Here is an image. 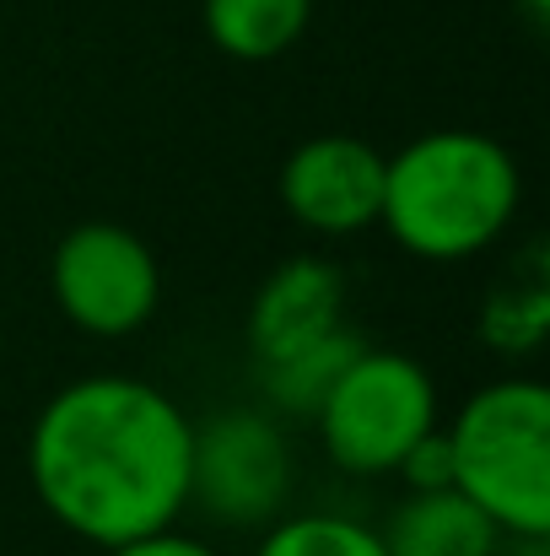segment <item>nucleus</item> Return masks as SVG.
Here are the masks:
<instances>
[{"instance_id":"f257e3e1","label":"nucleus","mask_w":550,"mask_h":556,"mask_svg":"<svg viewBox=\"0 0 550 556\" xmlns=\"http://www.w3.org/2000/svg\"><path fill=\"white\" fill-rule=\"evenodd\" d=\"M194 421L136 372H92L43 400L27 432V481L43 514L87 546H125L189 508Z\"/></svg>"},{"instance_id":"f03ea898","label":"nucleus","mask_w":550,"mask_h":556,"mask_svg":"<svg viewBox=\"0 0 550 556\" xmlns=\"http://www.w3.org/2000/svg\"><path fill=\"white\" fill-rule=\"evenodd\" d=\"M524 205L513 152L486 130H426L383 157V232L426 265L486 254Z\"/></svg>"},{"instance_id":"7ed1b4c3","label":"nucleus","mask_w":550,"mask_h":556,"mask_svg":"<svg viewBox=\"0 0 550 556\" xmlns=\"http://www.w3.org/2000/svg\"><path fill=\"white\" fill-rule=\"evenodd\" d=\"M453 486L508 535L550 541V389L535 378H497L443 421Z\"/></svg>"},{"instance_id":"20e7f679","label":"nucleus","mask_w":550,"mask_h":556,"mask_svg":"<svg viewBox=\"0 0 550 556\" xmlns=\"http://www.w3.org/2000/svg\"><path fill=\"white\" fill-rule=\"evenodd\" d=\"M324 454L346 476H394L399 459L443 427V400L432 372L405 352L367 346L341 368L314 410Z\"/></svg>"},{"instance_id":"39448f33","label":"nucleus","mask_w":550,"mask_h":556,"mask_svg":"<svg viewBox=\"0 0 550 556\" xmlns=\"http://www.w3.org/2000/svg\"><path fill=\"white\" fill-rule=\"evenodd\" d=\"M49 298L81 336L125 341L152 325L163 265L141 232L119 222H76L49 254Z\"/></svg>"},{"instance_id":"423d86ee","label":"nucleus","mask_w":550,"mask_h":556,"mask_svg":"<svg viewBox=\"0 0 550 556\" xmlns=\"http://www.w3.org/2000/svg\"><path fill=\"white\" fill-rule=\"evenodd\" d=\"M297 465L286 427L276 410L227 405L205 421H194L189 443V503H200L216 525L259 530L286 514Z\"/></svg>"},{"instance_id":"0eeeda50","label":"nucleus","mask_w":550,"mask_h":556,"mask_svg":"<svg viewBox=\"0 0 550 556\" xmlns=\"http://www.w3.org/2000/svg\"><path fill=\"white\" fill-rule=\"evenodd\" d=\"M276 189L297 227L319 238H351L378 227L383 152L362 136H314L286 152Z\"/></svg>"},{"instance_id":"6e6552de","label":"nucleus","mask_w":550,"mask_h":556,"mask_svg":"<svg viewBox=\"0 0 550 556\" xmlns=\"http://www.w3.org/2000/svg\"><path fill=\"white\" fill-rule=\"evenodd\" d=\"M346 325V276L335 260H319V254H297V260H281L254 303H248V352L254 363H281L324 336H335Z\"/></svg>"},{"instance_id":"1a4fd4ad","label":"nucleus","mask_w":550,"mask_h":556,"mask_svg":"<svg viewBox=\"0 0 550 556\" xmlns=\"http://www.w3.org/2000/svg\"><path fill=\"white\" fill-rule=\"evenodd\" d=\"M378 535L388 556H491L508 541L459 486L405 492V503H394Z\"/></svg>"},{"instance_id":"9d476101","label":"nucleus","mask_w":550,"mask_h":556,"mask_svg":"<svg viewBox=\"0 0 550 556\" xmlns=\"http://www.w3.org/2000/svg\"><path fill=\"white\" fill-rule=\"evenodd\" d=\"M205 38L243 65L281 60L314 22V0H200Z\"/></svg>"},{"instance_id":"9b49d317","label":"nucleus","mask_w":550,"mask_h":556,"mask_svg":"<svg viewBox=\"0 0 550 556\" xmlns=\"http://www.w3.org/2000/svg\"><path fill=\"white\" fill-rule=\"evenodd\" d=\"M357 352H362V336H357L351 325H341L335 336H324V341H314V346H303V352H292V357H281V363H265L259 378H265L270 410H276V416H314L319 400L330 394V383L341 378V368H346Z\"/></svg>"},{"instance_id":"f8f14e48","label":"nucleus","mask_w":550,"mask_h":556,"mask_svg":"<svg viewBox=\"0 0 550 556\" xmlns=\"http://www.w3.org/2000/svg\"><path fill=\"white\" fill-rule=\"evenodd\" d=\"M254 556H388L383 535L351 514H281Z\"/></svg>"},{"instance_id":"ddd939ff","label":"nucleus","mask_w":550,"mask_h":556,"mask_svg":"<svg viewBox=\"0 0 550 556\" xmlns=\"http://www.w3.org/2000/svg\"><path fill=\"white\" fill-rule=\"evenodd\" d=\"M550 330V281L529 276V281H508L502 292H491L486 314H481V336L491 352L502 357H524L546 341Z\"/></svg>"},{"instance_id":"4468645a","label":"nucleus","mask_w":550,"mask_h":556,"mask_svg":"<svg viewBox=\"0 0 550 556\" xmlns=\"http://www.w3.org/2000/svg\"><path fill=\"white\" fill-rule=\"evenodd\" d=\"M410 492H443V486H453V454H448V438H443V427H432L405 459H399V470H394Z\"/></svg>"},{"instance_id":"2eb2a0df","label":"nucleus","mask_w":550,"mask_h":556,"mask_svg":"<svg viewBox=\"0 0 550 556\" xmlns=\"http://www.w3.org/2000/svg\"><path fill=\"white\" fill-rule=\"evenodd\" d=\"M108 556H216L205 541H194V535H183V530H152V535H136V541H125V546H114Z\"/></svg>"},{"instance_id":"dca6fc26","label":"nucleus","mask_w":550,"mask_h":556,"mask_svg":"<svg viewBox=\"0 0 550 556\" xmlns=\"http://www.w3.org/2000/svg\"><path fill=\"white\" fill-rule=\"evenodd\" d=\"M513 5H519L535 27H546V22H550V0H513Z\"/></svg>"},{"instance_id":"f3484780","label":"nucleus","mask_w":550,"mask_h":556,"mask_svg":"<svg viewBox=\"0 0 550 556\" xmlns=\"http://www.w3.org/2000/svg\"><path fill=\"white\" fill-rule=\"evenodd\" d=\"M491 556H546V541H513V552H502V546H497Z\"/></svg>"}]
</instances>
